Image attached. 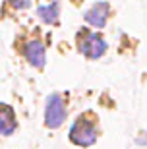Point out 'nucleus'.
Returning a JSON list of instances; mask_svg holds the SVG:
<instances>
[{"label": "nucleus", "instance_id": "5", "mask_svg": "<svg viewBox=\"0 0 147 149\" xmlns=\"http://www.w3.org/2000/svg\"><path fill=\"white\" fill-rule=\"evenodd\" d=\"M25 58L31 62L35 68L45 66V47L41 41H31L25 49Z\"/></svg>", "mask_w": 147, "mask_h": 149}, {"label": "nucleus", "instance_id": "2", "mask_svg": "<svg viewBox=\"0 0 147 149\" xmlns=\"http://www.w3.org/2000/svg\"><path fill=\"white\" fill-rule=\"evenodd\" d=\"M66 118V105L60 95H50L45 109V122L49 128H58Z\"/></svg>", "mask_w": 147, "mask_h": 149}, {"label": "nucleus", "instance_id": "7", "mask_svg": "<svg viewBox=\"0 0 147 149\" xmlns=\"http://www.w3.org/2000/svg\"><path fill=\"white\" fill-rule=\"evenodd\" d=\"M39 17H41L45 23H54L56 19H58V4L52 2V4L41 6V8H39Z\"/></svg>", "mask_w": 147, "mask_h": 149}, {"label": "nucleus", "instance_id": "1", "mask_svg": "<svg viewBox=\"0 0 147 149\" xmlns=\"http://www.w3.org/2000/svg\"><path fill=\"white\" fill-rule=\"evenodd\" d=\"M70 138L77 145H89L97 139V126L89 120V114H82L70 132Z\"/></svg>", "mask_w": 147, "mask_h": 149}, {"label": "nucleus", "instance_id": "4", "mask_svg": "<svg viewBox=\"0 0 147 149\" xmlns=\"http://www.w3.org/2000/svg\"><path fill=\"white\" fill-rule=\"evenodd\" d=\"M107 14H109V4L99 2V4L93 6L91 10H87L85 19H87V23H91L95 27H103L105 23H107Z\"/></svg>", "mask_w": 147, "mask_h": 149}, {"label": "nucleus", "instance_id": "3", "mask_svg": "<svg viewBox=\"0 0 147 149\" xmlns=\"http://www.w3.org/2000/svg\"><path fill=\"white\" fill-rule=\"evenodd\" d=\"M79 49L87 58H99L107 50V45L97 33H85L79 35Z\"/></svg>", "mask_w": 147, "mask_h": 149}, {"label": "nucleus", "instance_id": "6", "mask_svg": "<svg viewBox=\"0 0 147 149\" xmlns=\"http://www.w3.org/2000/svg\"><path fill=\"white\" fill-rule=\"evenodd\" d=\"M16 130V116L14 111L6 105H0V134L2 136H10Z\"/></svg>", "mask_w": 147, "mask_h": 149}, {"label": "nucleus", "instance_id": "8", "mask_svg": "<svg viewBox=\"0 0 147 149\" xmlns=\"http://www.w3.org/2000/svg\"><path fill=\"white\" fill-rule=\"evenodd\" d=\"M10 4L14 8H17V10H23V8H29L31 0H10Z\"/></svg>", "mask_w": 147, "mask_h": 149}]
</instances>
